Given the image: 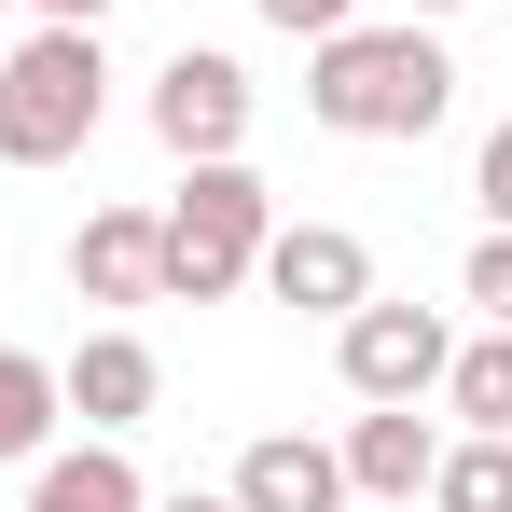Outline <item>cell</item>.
Here are the masks:
<instances>
[{"label": "cell", "mask_w": 512, "mask_h": 512, "mask_svg": "<svg viewBox=\"0 0 512 512\" xmlns=\"http://www.w3.org/2000/svg\"><path fill=\"white\" fill-rule=\"evenodd\" d=\"M250 14H263V28H291V42H333L360 0H250Z\"/></svg>", "instance_id": "cell-17"}, {"label": "cell", "mask_w": 512, "mask_h": 512, "mask_svg": "<svg viewBox=\"0 0 512 512\" xmlns=\"http://www.w3.org/2000/svg\"><path fill=\"white\" fill-rule=\"evenodd\" d=\"M56 416H70V402H56V360L0 346V471H14V457H42V443H56Z\"/></svg>", "instance_id": "cell-12"}, {"label": "cell", "mask_w": 512, "mask_h": 512, "mask_svg": "<svg viewBox=\"0 0 512 512\" xmlns=\"http://www.w3.org/2000/svg\"><path fill=\"white\" fill-rule=\"evenodd\" d=\"M471 208L512 236V125H485V153H471Z\"/></svg>", "instance_id": "cell-16"}, {"label": "cell", "mask_w": 512, "mask_h": 512, "mask_svg": "<svg viewBox=\"0 0 512 512\" xmlns=\"http://www.w3.org/2000/svg\"><path fill=\"white\" fill-rule=\"evenodd\" d=\"M153 512H236V485H180V499H153Z\"/></svg>", "instance_id": "cell-19"}, {"label": "cell", "mask_w": 512, "mask_h": 512, "mask_svg": "<svg viewBox=\"0 0 512 512\" xmlns=\"http://www.w3.org/2000/svg\"><path fill=\"white\" fill-rule=\"evenodd\" d=\"M333 457H346V499H388V512H402V499H429V457H443V429H429L416 402H374V416L346 429Z\"/></svg>", "instance_id": "cell-9"}, {"label": "cell", "mask_w": 512, "mask_h": 512, "mask_svg": "<svg viewBox=\"0 0 512 512\" xmlns=\"http://www.w3.org/2000/svg\"><path fill=\"white\" fill-rule=\"evenodd\" d=\"M277 305H305V319H346V305H374V250L346 236V222H277L250 263Z\"/></svg>", "instance_id": "cell-7"}, {"label": "cell", "mask_w": 512, "mask_h": 512, "mask_svg": "<svg viewBox=\"0 0 512 512\" xmlns=\"http://www.w3.org/2000/svg\"><path fill=\"white\" fill-rule=\"evenodd\" d=\"M305 111H319L333 139H429V125L457 111V56H443L429 28H360V14H346L333 42H319V70H305Z\"/></svg>", "instance_id": "cell-1"}, {"label": "cell", "mask_w": 512, "mask_h": 512, "mask_svg": "<svg viewBox=\"0 0 512 512\" xmlns=\"http://www.w3.org/2000/svg\"><path fill=\"white\" fill-rule=\"evenodd\" d=\"M111 111V56L97 28H28L0 56V167H70Z\"/></svg>", "instance_id": "cell-2"}, {"label": "cell", "mask_w": 512, "mask_h": 512, "mask_svg": "<svg viewBox=\"0 0 512 512\" xmlns=\"http://www.w3.org/2000/svg\"><path fill=\"white\" fill-rule=\"evenodd\" d=\"M443 402H457V429H499V443H512V333L457 346V360H443Z\"/></svg>", "instance_id": "cell-14"}, {"label": "cell", "mask_w": 512, "mask_h": 512, "mask_svg": "<svg viewBox=\"0 0 512 512\" xmlns=\"http://www.w3.org/2000/svg\"><path fill=\"white\" fill-rule=\"evenodd\" d=\"M333 360H346L360 402H429L443 360H457V319H443V305H346V319H333Z\"/></svg>", "instance_id": "cell-4"}, {"label": "cell", "mask_w": 512, "mask_h": 512, "mask_svg": "<svg viewBox=\"0 0 512 512\" xmlns=\"http://www.w3.org/2000/svg\"><path fill=\"white\" fill-rule=\"evenodd\" d=\"M28 14H42V28H97L111 0H28Z\"/></svg>", "instance_id": "cell-18"}, {"label": "cell", "mask_w": 512, "mask_h": 512, "mask_svg": "<svg viewBox=\"0 0 512 512\" xmlns=\"http://www.w3.org/2000/svg\"><path fill=\"white\" fill-rule=\"evenodd\" d=\"M429 512H512V443L499 429H471V443L429 457Z\"/></svg>", "instance_id": "cell-13"}, {"label": "cell", "mask_w": 512, "mask_h": 512, "mask_svg": "<svg viewBox=\"0 0 512 512\" xmlns=\"http://www.w3.org/2000/svg\"><path fill=\"white\" fill-rule=\"evenodd\" d=\"M0 14H14V0H0Z\"/></svg>", "instance_id": "cell-21"}, {"label": "cell", "mask_w": 512, "mask_h": 512, "mask_svg": "<svg viewBox=\"0 0 512 512\" xmlns=\"http://www.w3.org/2000/svg\"><path fill=\"white\" fill-rule=\"evenodd\" d=\"M416 14H457V0H416Z\"/></svg>", "instance_id": "cell-20"}, {"label": "cell", "mask_w": 512, "mask_h": 512, "mask_svg": "<svg viewBox=\"0 0 512 512\" xmlns=\"http://www.w3.org/2000/svg\"><path fill=\"white\" fill-rule=\"evenodd\" d=\"M56 402H70V416L97 429V443H125V429H139L153 402H167V360H153V346H139L125 319H111V333H84L70 360H56Z\"/></svg>", "instance_id": "cell-6"}, {"label": "cell", "mask_w": 512, "mask_h": 512, "mask_svg": "<svg viewBox=\"0 0 512 512\" xmlns=\"http://www.w3.org/2000/svg\"><path fill=\"white\" fill-rule=\"evenodd\" d=\"M153 139H167L180 167L250 153V70H236V56H208V42H180V56H167V84H153Z\"/></svg>", "instance_id": "cell-5"}, {"label": "cell", "mask_w": 512, "mask_h": 512, "mask_svg": "<svg viewBox=\"0 0 512 512\" xmlns=\"http://www.w3.org/2000/svg\"><path fill=\"white\" fill-rule=\"evenodd\" d=\"M153 236H167V305H222L263 263V236H277V194L236 153H208V167H180V194L153 208Z\"/></svg>", "instance_id": "cell-3"}, {"label": "cell", "mask_w": 512, "mask_h": 512, "mask_svg": "<svg viewBox=\"0 0 512 512\" xmlns=\"http://www.w3.org/2000/svg\"><path fill=\"white\" fill-rule=\"evenodd\" d=\"M28 512H153V485H139V457L125 443H42V485H28Z\"/></svg>", "instance_id": "cell-11"}, {"label": "cell", "mask_w": 512, "mask_h": 512, "mask_svg": "<svg viewBox=\"0 0 512 512\" xmlns=\"http://www.w3.org/2000/svg\"><path fill=\"white\" fill-rule=\"evenodd\" d=\"M236 512H346V457L305 443V429H263L236 457Z\"/></svg>", "instance_id": "cell-10"}, {"label": "cell", "mask_w": 512, "mask_h": 512, "mask_svg": "<svg viewBox=\"0 0 512 512\" xmlns=\"http://www.w3.org/2000/svg\"><path fill=\"white\" fill-rule=\"evenodd\" d=\"M457 305H485V333H512V236H499V222H485L471 263H457Z\"/></svg>", "instance_id": "cell-15"}, {"label": "cell", "mask_w": 512, "mask_h": 512, "mask_svg": "<svg viewBox=\"0 0 512 512\" xmlns=\"http://www.w3.org/2000/svg\"><path fill=\"white\" fill-rule=\"evenodd\" d=\"M70 291H84V305H167V236H153V208H97L84 236H70Z\"/></svg>", "instance_id": "cell-8"}]
</instances>
